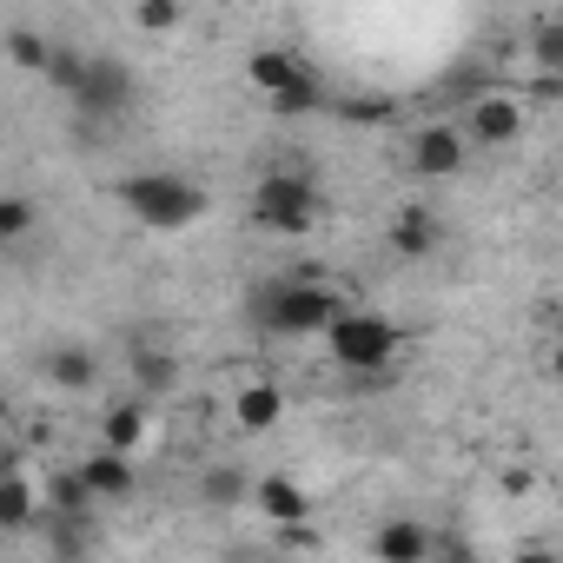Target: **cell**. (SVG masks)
I'll return each instance as SVG.
<instances>
[{
	"label": "cell",
	"instance_id": "1",
	"mask_svg": "<svg viewBox=\"0 0 563 563\" xmlns=\"http://www.w3.org/2000/svg\"><path fill=\"white\" fill-rule=\"evenodd\" d=\"M252 312L278 339H312V332H325L345 312V292L325 286V278H278V286H258Z\"/></svg>",
	"mask_w": 563,
	"mask_h": 563
},
{
	"label": "cell",
	"instance_id": "2",
	"mask_svg": "<svg viewBox=\"0 0 563 563\" xmlns=\"http://www.w3.org/2000/svg\"><path fill=\"white\" fill-rule=\"evenodd\" d=\"M325 345H332V365H339V372H352V378H378V372L398 365L405 332H398V319H385V312L345 306V312L325 325Z\"/></svg>",
	"mask_w": 563,
	"mask_h": 563
},
{
	"label": "cell",
	"instance_id": "3",
	"mask_svg": "<svg viewBox=\"0 0 563 563\" xmlns=\"http://www.w3.org/2000/svg\"><path fill=\"white\" fill-rule=\"evenodd\" d=\"M120 206L146 232H186L192 219H206V186L186 173H133L120 179Z\"/></svg>",
	"mask_w": 563,
	"mask_h": 563
},
{
	"label": "cell",
	"instance_id": "4",
	"mask_svg": "<svg viewBox=\"0 0 563 563\" xmlns=\"http://www.w3.org/2000/svg\"><path fill=\"white\" fill-rule=\"evenodd\" d=\"M252 219H258L265 232H278V239H306V232L319 225V192H312V179H306V173H265V179L252 186Z\"/></svg>",
	"mask_w": 563,
	"mask_h": 563
},
{
	"label": "cell",
	"instance_id": "5",
	"mask_svg": "<svg viewBox=\"0 0 563 563\" xmlns=\"http://www.w3.org/2000/svg\"><path fill=\"white\" fill-rule=\"evenodd\" d=\"M67 100H74L87 120H120V113L140 100V80H133V67H126L120 54H87Z\"/></svg>",
	"mask_w": 563,
	"mask_h": 563
},
{
	"label": "cell",
	"instance_id": "6",
	"mask_svg": "<svg viewBox=\"0 0 563 563\" xmlns=\"http://www.w3.org/2000/svg\"><path fill=\"white\" fill-rule=\"evenodd\" d=\"M405 166H411L418 179H457V173L471 166V140H464V126H451V120L418 126L411 146H405Z\"/></svg>",
	"mask_w": 563,
	"mask_h": 563
},
{
	"label": "cell",
	"instance_id": "7",
	"mask_svg": "<svg viewBox=\"0 0 563 563\" xmlns=\"http://www.w3.org/2000/svg\"><path fill=\"white\" fill-rule=\"evenodd\" d=\"M464 140L471 146H510V140H523V100L510 87H484L477 100H464Z\"/></svg>",
	"mask_w": 563,
	"mask_h": 563
},
{
	"label": "cell",
	"instance_id": "8",
	"mask_svg": "<svg viewBox=\"0 0 563 563\" xmlns=\"http://www.w3.org/2000/svg\"><path fill=\"white\" fill-rule=\"evenodd\" d=\"M80 484L93 490V504H126L133 490H140V471H133V451H113V444H100V451H87L80 464Z\"/></svg>",
	"mask_w": 563,
	"mask_h": 563
},
{
	"label": "cell",
	"instance_id": "9",
	"mask_svg": "<svg viewBox=\"0 0 563 563\" xmlns=\"http://www.w3.org/2000/svg\"><path fill=\"white\" fill-rule=\"evenodd\" d=\"M306 80H319V67L299 60L292 47H258L245 60V87H258V93H286V87H306Z\"/></svg>",
	"mask_w": 563,
	"mask_h": 563
},
{
	"label": "cell",
	"instance_id": "10",
	"mask_svg": "<svg viewBox=\"0 0 563 563\" xmlns=\"http://www.w3.org/2000/svg\"><path fill=\"white\" fill-rule=\"evenodd\" d=\"M252 510H258L265 523L286 530V523H306V517H312V497H306L299 477H258V484H252Z\"/></svg>",
	"mask_w": 563,
	"mask_h": 563
},
{
	"label": "cell",
	"instance_id": "11",
	"mask_svg": "<svg viewBox=\"0 0 563 563\" xmlns=\"http://www.w3.org/2000/svg\"><path fill=\"white\" fill-rule=\"evenodd\" d=\"M34 523H41V484L27 471H0V530L21 537Z\"/></svg>",
	"mask_w": 563,
	"mask_h": 563
},
{
	"label": "cell",
	"instance_id": "12",
	"mask_svg": "<svg viewBox=\"0 0 563 563\" xmlns=\"http://www.w3.org/2000/svg\"><path fill=\"white\" fill-rule=\"evenodd\" d=\"M372 556H385V563H424L431 556V530L411 523V517H391V523H378Z\"/></svg>",
	"mask_w": 563,
	"mask_h": 563
},
{
	"label": "cell",
	"instance_id": "13",
	"mask_svg": "<svg viewBox=\"0 0 563 563\" xmlns=\"http://www.w3.org/2000/svg\"><path fill=\"white\" fill-rule=\"evenodd\" d=\"M232 418H239V431H272L278 418H286V391L265 385V378H252V385H239Z\"/></svg>",
	"mask_w": 563,
	"mask_h": 563
},
{
	"label": "cell",
	"instance_id": "14",
	"mask_svg": "<svg viewBox=\"0 0 563 563\" xmlns=\"http://www.w3.org/2000/svg\"><path fill=\"white\" fill-rule=\"evenodd\" d=\"M438 239H444V232H438V219H431L424 206H405V212L391 219V252H398V258H431Z\"/></svg>",
	"mask_w": 563,
	"mask_h": 563
},
{
	"label": "cell",
	"instance_id": "15",
	"mask_svg": "<svg viewBox=\"0 0 563 563\" xmlns=\"http://www.w3.org/2000/svg\"><path fill=\"white\" fill-rule=\"evenodd\" d=\"M126 372H133L140 398H166V391L179 385V358H173V352H159V345H133Z\"/></svg>",
	"mask_w": 563,
	"mask_h": 563
},
{
	"label": "cell",
	"instance_id": "16",
	"mask_svg": "<svg viewBox=\"0 0 563 563\" xmlns=\"http://www.w3.org/2000/svg\"><path fill=\"white\" fill-rule=\"evenodd\" d=\"M47 378H54L60 391H93V385H100V358H93L87 345H54V352H47Z\"/></svg>",
	"mask_w": 563,
	"mask_h": 563
},
{
	"label": "cell",
	"instance_id": "17",
	"mask_svg": "<svg viewBox=\"0 0 563 563\" xmlns=\"http://www.w3.org/2000/svg\"><path fill=\"white\" fill-rule=\"evenodd\" d=\"M100 444H113V451H140V444H146V398H120V405H107V418H100Z\"/></svg>",
	"mask_w": 563,
	"mask_h": 563
},
{
	"label": "cell",
	"instance_id": "18",
	"mask_svg": "<svg viewBox=\"0 0 563 563\" xmlns=\"http://www.w3.org/2000/svg\"><path fill=\"white\" fill-rule=\"evenodd\" d=\"M199 497H206V510H239V504L252 497V477H245L239 464H212V471L199 477Z\"/></svg>",
	"mask_w": 563,
	"mask_h": 563
},
{
	"label": "cell",
	"instance_id": "19",
	"mask_svg": "<svg viewBox=\"0 0 563 563\" xmlns=\"http://www.w3.org/2000/svg\"><path fill=\"white\" fill-rule=\"evenodd\" d=\"M41 510H60V517H93V490L80 484V471H60V477L41 490Z\"/></svg>",
	"mask_w": 563,
	"mask_h": 563
},
{
	"label": "cell",
	"instance_id": "20",
	"mask_svg": "<svg viewBox=\"0 0 563 563\" xmlns=\"http://www.w3.org/2000/svg\"><path fill=\"white\" fill-rule=\"evenodd\" d=\"M8 60H14L21 74H47V60H54V41H47L41 27H14V34H8Z\"/></svg>",
	"mask_w": 563,
	"mask_h": 563
},
{
	"label": "cell",
	"instance_id": "21",
	"mask_svg": "<svg viewBox=\"0 0 563 563\" xmlns=\"http://www.w3.org/2000/svg\"><path fill=\"white\" fill-rule=\"evenodd\" d=\"M34 225H41V212L27 192H0V245H21Z\"/></svg>",
	"mask_w": 563,
	"mask_h": 563
},
{
	"label": "cell",
	"instance_id": "22",
	"mask_svg": "<svg viewBox=\"0 0 563 563\" xmlns=\"http://www.w3.org/2000/svg\"><path fill=\"white\" fill-rule=\"evenodd\" d=\"M265 100H272L278 120H299V113L325 107V80H306V87H286V93H265Z\"/></svg>",
	"mask_w": 563,
	"mask_h": 563
},
{
	"label": "cell",
	"instance_id": "23",
	"mask_svg": "<svg viewBox=\"0 0 563 563\" xmlns=\"http://www.w3.org/2000/svg\"><path fill=\"white\" fill-rule=\"evenodd\" d=\"M179 14H186L179 0H140V8H133V27H140V34H173Z\"/></svg>",
	"mask_w": 563,
	"mask_h": 563
},
{
	"label": "cell",
	"instance_id": "24",
	"mask_svg": "<svg viewBox=\"0 0 563 563\" xmlns=\"http://www.w3.org/2000/svg\"><path fill=\"white\" fill-rule=\"evenodd\" d=\"M530 54H537V67H556L563 74V34H556V21H537L530 27Z\"/></svg>",
	"mask_w": 563,
	"mask_h": 563
},
{
	"label": "cell",
	"instance_id": "25",
	"mask_svg": "<svg viewBox=\"0 0 563 563\" xmlns=\"http://www.w3.org/2000/svg\"><path fill=\"white\" fill-rule=\"evenodd\" d=\"M80 60H87V54H67V47H54V60H47V74H41V80H47L54 93H74V80H80Z\"/></svg>",
	"mask_w": 563,
	"mask_h": 563
},
{
	"label": "cell",
	"instance_id": "26",
	"mask_svg": "<svg viewBox=\"0 0 563 563\" xmlns=\"http://www.w3.org/2000/svg\"><path fill=\"white\" fill-rule=\"evenodd\" d=\"M345 120H358V126H378V120H391V100H345Z\"/></svg>",
	"mask_w": 563,
	"mask_h": 563
},
{
	"label": "cell",
	"instance_id": "27",
	"mask_svg": "<svg viewBox=\"0 0 563 563\" xmlns=\"http://www.w3.org/2000/svg\"><path fill=\"white\" fill-rule=\"evenodd\" d=\"M8 411H14V405H8V391H0V418H8Z\"/></svg>",
	"mask_w": 563,
	"mask_h": 563
},
{
	"label": "cell",
	"instance_id": "28",
	"mask_svg": "<svg viewBox=\"0 0 563 563\" xmlns=\"http://www.w3.org/2000/svg\"><path fill=\"white\" fill-rule=\"evenodd\" d=\"M245 8H265V0H245Z\"/></svg>",
	"mask_w": 563,
	"mask_h": 563
}]
</instances>
